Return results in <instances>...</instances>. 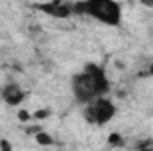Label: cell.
Returning <instances> with one entry per match:
<instances>
[{
	"mask_svg": "<svg viewBox=\"0 0 153 151\" xmlns=\"http://www.w3.org/2000/svg\"><path fill=\"white\" fill-rule=\"evenodd\" d=\"M0 94H2V100L5 101V105H9V107H20L25 101V98H27V91L16 82L5 84L2 87Z\"/></svg>",
	"mask_w": 153,
	"mask_h": 151,
	"instance_id": "277c9868",
	"label": "cell"
},
{
	"mask_svg": "<svg viewBox=\"0 0 153 151\" xmlns=\"http://www.w3.org/2000/svg\"><path fill=\"white\" fill-rule=\"evenodd\" d=\"M112 89V84L103 66L89 62L71 78V94L78 105H87L89 101L107 96Z\"/></svg>",
	"mask_w": 153,
	"mask_h": 151,
	"instance_id": "6da1fadb",
	"label": "cell"
},
{
	"mask_svg": "<svg viewBox=\"0 0 153 151\" xmlns=\"http://www.w3.org/2000/svg\"><path fill=\"white\" fill-rule=\"evenodd\" d=\"M73 7L76 14L87 16L105 27H119L123 21V7L119 0H80Z\"/></svg>",
	"mask_w": 153,
	"mask_h": 151,
	"instance_id": "7a4b0ae2",
	"label": "cell"
},
{
	"mask_svg": "<svg viewBox=\"0 0 153 151\" xmlns=\"http://www.w3.org/2000/svg\"><path fill=\"white\" fill-rule=\"evenodd\" d=\"M82 115H84L85 123H89V124L105 126L117 115V107L107 94V96H100V98L89 101L87 105H84Z\"/></svg>",
	"mask_w": 153,
	"mask_h": 151,
	"instance_id": "3957f363",
	"label": "cell"
},
{
	"mask_svg": "<svg viewBox=\"0 0 153 151\" xmlns=\"http://www.w3.org/2000/svg\"><path fill=\"white\" fill-rule=\"evenodd\" d=\"M34 137H36V141H38L41 146H52V144H53V139H52V135H50V133H45V132H38V133H36Z\"/></svg>",
	"mask_w": 153,
	"mask_h": 151,
	"instance_id": "5b68a950",
	"label": "cell"
},
{
	"mask_svg": "<svg viewBox=\"0 0 153 151\" xmlns=\"http://www.w3.org/2000/svg\"><path fill=\"white\" fill-rule=\"evenodd\" d=\"M0 148H4V150L7 148V150H9V148H11V144H7L5 141H2V142H0Z\"/></svg>",
	"mask_w": 153,
	"mask_h": 151,
	"instance_id": "8992f818",
	"label": "cell"
}]
</instances>
